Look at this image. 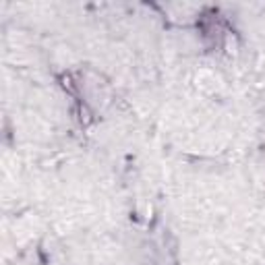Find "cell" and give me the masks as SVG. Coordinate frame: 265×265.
Masks as SVG:
<instances>
[{
    "label": "cell",
    "instance_id": "7a4b0ae2",
    "mask_svg": "<svg viewBox=\"0 0 265 265\" xmlns=\"http://www.w3.org/2000/svg\"><path fill=\"white\" fill-rule=\"evenodd\" d=\"M60 81H62V87L68 91V94H77V85H75V81H73V77L71 75H62L60 77Z\"/></svg>",
    "mask_w": 265,
    "mask_h": 265
},
{
    "label": "cell",
    "instance_id": "6da1fadb",
    "mask_svg": "<svg viewBox=\"0 0 265 265\" xmlns=\"http://www.w3.org/2000/svg\"><path fill=\"white\" fill-rule=\"evenodd\" d=\"M77 120L81 122V124H89L91 120H94V118H91V112H89V108L85 106V104H81V102L77 104Z\"/></svg>",
    "mask_w": 265,
    "mask_h": 265
}]
</instances>
